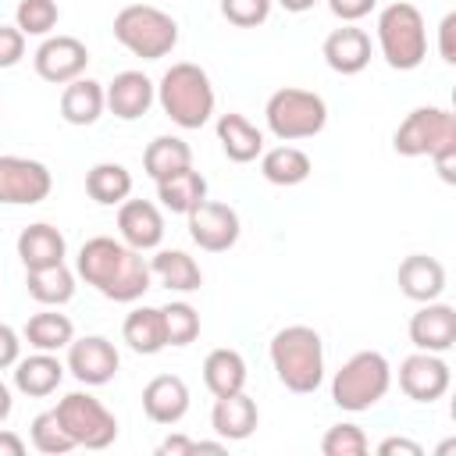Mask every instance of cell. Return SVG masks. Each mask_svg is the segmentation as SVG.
I'll list each match as a JSON object with an SVG mask.
<instances>
[{"mask_svg": "<svg viewBox=\"0 0 456 456\" xmlns=\"http://www.w3.org/2000/svg\"><path fill=\"white\" fill-rule=\"evenodd\" d=\"M75 274L114 303L142 299L150 289V278H153L142 253L110 235H93L82 242V249L75 256Z\"/></svg>", "mask_w": 456, "mask_h": 456, "instance_id": "cell-1", "label": "cell"}, {"mask_svg": "<svg viewBox=\"0 0 456 456\" xmlns=\"http://www.w3.org/2000/svg\"><path fill=\"white\" fill-rule=\"evenodd\" d=\"M271 367L289 392H317L324 381V342L306 324H289L271 338Z\"/></svg>", "mask_w": 456, "mask_h": 456, "instance_id": "cell-2", "label": "cell"}, {"mask_svg": "<svg viewBox=\"0 0 456 456\" xmlns=\"http://www.w3.org/2000/svg\"><path fill=\"white\" fill-rule=\"evenodd\" d=\"M157 100L164 107V114L178 125V128H203L214 114V86L210 75L192 64V61H178L160 75L157 86Z\"/></svg>", "mask_w": 456, "mask_h": 456, "instance_id": "cell-3", "label": "cell"}, {"mask_svg": "<svg viewBox=\"0 0 456 456\" xmlns=\"http://www.w3.org/2000/svg\"><path fill=\"white\" fill-rule=\"evenodd\" d=\"M392 388V367L378 349H360L353 353L331 378V399L338 410L363 413L385 399Z\"/></svg>", "mask_w": 456, "mask_h": 456, "instance_id": "cell-4", "label": "cell"}, {"mask_svg": "<svg viewBox=\"0 0 456 456\" xmlns=\"http://www.w3.org/2000/svg\"><path fill=\"white\" fill-rule=\"evenodd\" d=\"M378 46H381V57L388 61V68H395V71L420 68L424 57H428L424 14L406 0H395V4L381 7V14H378Z\"/></svg>", "mask_w": 456, "mask_h": 456, "instance_id": "cell-5", "label": "cell"}, {"mask_svg": "<svg viewBox=\"0 0 456 456\" xmlns=\"http://www.w3.org/2000/svg\"><path fill=\"white\" fill-rule=\"evenodd\" d=\"M114 39L142 61H160L178 43V21L160 7L128 4L114 14Z\"/></svg>", "mask_w": 456, "mask_h": 456, "instance_id": "cell-6", "label": "cell"}, {"mask_svg": "<svg viewBox=\"0 0 456 456\" xmlns=\"http://www.w3.org/2000/svg\"><path fill=\"white\" fill-rule=\"evenodd\" d=\"M264 118H267L271 135L281 139V142L314 139L328 125V103H324V96H317L310 89L285 86V89L271 93V100L264 107Z\"/></svg>", "mask_w": 456, "mask_h": 456, "instance_id": "cell-7", "label": "cell"}, {"mask_svg": "<svg viewBox=\"0 0 456 456\" xmlns=\"http://www.w3.org/2000/svg\"><path fill=\"white\" fill-rule=\"evenodd\" d=\"M392 146L399 157H435L449 146H456V118L449 107H417L403 118V125L392 135Z\"/></svg>", "mask_w": 456, "mask_h": 456, "instance_id": "cell-8", "label": "cell"}, {"mask_svg": "<svg viewBox=\"0 0 456 456\" xmlns=\"http://www.w3.org/2000/svg\"><path fill=\"white\" fill-rule=\"evenodd\" d=\"M53 410H57L64 431L71 435L75 449L78 445H86V449H107L118 438V417L96 395H89V392H68Z\"/></svg>", "mask_w": 456, "mask_h": 456, "instance_id": "cell-9", "label": "cell"}, {"mask_svg": "<svg viewBox=\"0 0 456 456\" xmlns=\"http://www.w3.org/2000/svg\"><path fill=\"white\" fill-rule=\"evenodd\" d=\"M50 189H53V175L43 160L14 157V153L0 157V203L32 207V203H43Z\"/></svg>", "mask_w": 456, "mask_h": 456, "instance_id": "cell-10", "label": "cell"}, {"mask_svg": "<svg viewBox=\"0 0 456 456\" xmlns=\"http://www.w3.org/2000/svg\"><path fill=\"white\" fill-rule=\"evenodd\" d=\"M189 235L200 249L207 253H224L239 242V214L228 207V203H217V200H203L200 207H192L189 214Z\"/></svg>", "mask_w": 456, "mask_h": 456, "instance_id": "cell-11", "label": "cell"}, {"mask_svg": "<svg viewBox=\"0 0 456 456\" xmlns=\"http://www.w3.org/2000/svg\"><path fill=\"white\" fill-rule=\"evenodd\" d=\"M32 64H36V75H39L43 82L68 86V82L82 78V71H86V64H89V50H86V43L75 39V36H50V39L39 43Z\"/></svg>", "mask_w": 456, "mask_h": 456, "instance_id": "cell-12", "label": "cell"}, {"mask_svg": "<svg viewBox=\"0 0 456 456\" xmlns=\"http://www.w3.org/2000/svg\"><path fill=\"white\" fill-rule=\"evenodd\" d=\"M449 385H452V370L438 353L417 349L413 356H406L399 363V388L413 403H435L449 392Z\"/></svg>", "mask_w": 456, "mask_h": 456, "instance_id": "cell-13", "label": "cell"}, {"mask_svg": "<svg viewBox=\"0 0 456 456\" xmlns=\"http://www.w3.org/2000/svg\"><path fill=\"white\" fill-rule=\"evenodd\" d=\"M121 367V356L110 338L103 335H86L68 342V370L82 385H107Z\"/></svg>", "mask_w": 456, "mask_h": 456, "instance_id": "cell-14", "label": "cell"}, {"mask_svg": "<svg viewBox=\"0 0 456 456\" xmlns=\"http://www.w3.org/2000/svg\"><path fill=\"white\" fill-rule=\"evenodd\" d=\"M410 342L424 353H445L456 342V310L449 303H420V310L410 317Z\"/></svg>", "mask_w": 456, "mask_h": 456, "instance_id": "cell-15", "label": "cell"}, {"mask_svg": "<svg viewBox=\"0 0 456 456\" xmlns=\"http://www.w3.org/2000/svg\"><path fill=\"white\" fill-rule=\"evenodd\" d=\"M118 232H121V242H128L139 253L157 249L164 239V214L150 200H125L118 203Z\"/></svg>", "mask_w": 456, "mask_h": 456, "instance_id": "cell-16", "label": "cell"}, {"mask_svg": "<svg viewBox=\"0 0 456 456\" xmlns=\"http://www.w3.org/2000/svg\"><path fill=\"white\" fill-rule=\"evenodd\" d=\"M103 96H107V107H110L114 118L135 121L153 107L157 86L142 71H121V75H114V82L103 86Z\"/></svg>", "mask_w": 456, "mask_h": 456, "instance_id": "cell-17", "label": "cell"}, {"mask_svg": "<svg viewBox=\"0 0 456 456\" xmlns=\"http://www.w3.org/2000/svg\"><path fill=\"white\" fill-rule=\"evenodd\" d=\"M142 410L153 424H178L189 413V385L178 374H157L142 388Z\"/></svg>", "mask_w": 456, "mask_h": 456, "instance_id": "cell-18", "label": "cell"}, {"mask_svg": "<svg viewBox=\"0 0 456 456\" xmlns=\"http://www.w3.org/2000/svg\"><path fill=\"white\" fill-rule=\"evenodd\" d=\"M395 281H399V289H403L406 299L431 303V299H438L445 292V267L435 256H428V253H410L399 264Z\"/></svg>", "mask_w": 456, "mask_h": 456, "instance_id": "cell-19", "label": "cell"}, {"mask_svg": "<svg viewBox=\"0 0 456 456\" xmlns=\"http://www.w3.org/2000/svg\"><path fill=\"white\" fill-rule=\"evenodd\" d=\"M324 64L338 75H360L370 64V36L356 25H342L324 39Z\"/></svg>", "mask_w": 456, "mask_h": 456, "instance_id": "cell-20", "label": "cell"}, {"mask_svg": "<svg viewBox=\"0 0 456 456\" xmlns=\"http://www.w3.org/2000/svg\"><path fill=\"white\" fill-rule=\"evenodd\" d=\"M256 420H260V410H256V403L246 392L221 395L214 403V410H210V424L221 435V442H242V438H249L256 431Z\"/></svg>", "mask_w": 456, "mask_h": 456, "instance_id": "cell-21", "label": "cell"}, {"mask_svg": "<svg viewBox=\"0 0 456 456\" xmlns=\"http://www.w3.org/2000/svg\"><path fill=\"white\" fill-rule=\"evenodd\" d=\"M64 253H68L64 235L46 221H36V224L21 228V235H18V256H21L25 271L64 264Z\"/></svg>", "mask_w": 456, "mask_h": 456, "instance_id": "cell-22", "label": "cell"}, {"mask_svg": "<svg viewBox=\"0 0 456 456\" xmlns=\"http://www.w3.org/2000/svg\"><path fill=\"white\" fill-rule=\"evenodd\" d=\"M217 142H221L224 157L235 160V164H249V160H256L264 153V132L249 118L235 114V110L217 118Z\"/></svg>", "mask_w": 456, "mask_h": 456, "instance_id": "cell-23", "label": "cell"}, {"mask_svg": "<svg viewBox=\"0 0 456 456\" xmlns=\"http://www.w3.org/2000/svg\"><path fill=\"white\" fill-rule=\"evenodd\" d=\"M64 370H68V367H64L53 353H39V349H36L32 356H25V360L14 363V388H18L21 395L43 399V395L57 392Z\"/></svg>", "mask_w": 456, "mask_h": 456, "instance_id": "cell-24", "label": "cell"}, {"mask_svg": "<svg viewBox=\"0 0 456 456\" xmlns=\"http://www.w3.org/2000/svg\"><path fill=\"white\" fill-rule=\"evenodd\" d=\"M121 335H125L128 349L139 353V356L160 353V349L167 346V331H164V314H160V306H135V310L125 317Z\"/></svg>", "mask_w": 456, "mask_h": 456, "instance_id": "cell-25", "label": "cell"}, {"mask_svg": "<svg viewBox=\"0 0 456 456\" xmlns=\"http://www.w3.org/2000/svg\"><path fill=\"white\" fill-rule=\"evenodd\" d=\"M203 381L210 388L214 399L221 395H232V392H242L246 388V360L239 349H210L207 360H203Z\"/></svg>", "mask_w": 456, "mask_h": 456, "instance_id": "cell-26", "label": "cell"}, {"mask_svg": "<svg viewBox=\"0 0 456 456\" xmlns=\"http://www.w3.org/2000/svg\"><path fill=\"white\" fill-rule=\"evenodd\" d=\"M103 107H107L103 82L96 78H75L61 93V118L68 125H93L103 114Z\"/></svg>", "mask_w": 456, "mask_h": 456, "instance_id": "cell-27", "label": "cell"}, {"mask_svg": "<svg viewBox=\"0 0 456 456\" xmlns=\"http://www.w3.org/2000/svg\"><path fill=\"white\" fill-rule=\"evenodd\" d=\"M157 200L171 214H189L192 207H200L207 200V178L200 171H192V167L175 171V175L157 182Z\"/></svg>", "mask_w": 456, "mask_h": 456, "instance_id": "cell-28", "label": "cell"}, {"mask_svg": "<svg viewBox=\"0 0 456 456\" xmlns=\"http://www.w3.org/2000/svg\"><path fill=\"white\" fill-rule=\"evenodd\" d=\"M150 274H157L160 285L171 292H196L203 285V271L185 249H160L150 260Z\"/></svg>", "mask_w": 456, "mask_h": 456, "instance_id": "cell-29", "label": "cell"}, {"mask_svg": "<svg viewBox=\"0 0 456 456\" xmlns=\"http://www.w3.org/2000/svg\"><path fill=\"white\" fill-rule=\"evenodd\" d=\"M314 171L310 157L299 150V146H274L267 153H260V175L271 182V185H299L306 182Z\"/></svg>", "mask_w": 456, "mask_h": 456, "instance_id": "cell-30", "label": "cell"}, {"mask_svg": "<svg viewBox=\"0 0 456 456\" xmlns=\"http://www.w3.org/2000/svg\"><path fill=\"white\" fill-rule=\"evenodd\" d=\"M25 342L39 353H57V349H68V342L75 338V324L71 317L57 314V310H39L25 321Z\"/></svg>", "mask_w": 456, "mask_h": 456, "instance_id": "cell-31", "label": "cell"}, {"mask_svg": "<svg viewBox=\"0 0 456 456\" xmlns=\"http://www.w3.org/2000/svg\"><path fill=\"white\" fill-rule=\"evenodd\" d=\"M86 192L100 203V207H118L132 196V175L125 164H114V160H103V164H93L89 175H86Z\"/></svg>", "mask_w": 456, "mask_h": 456, "instance_id": "cell-32", "label": "cell"}, {"mask_svg": "<svg viewBox=\"0 0 456 456\" xmlns=\"http://www.w3.org/2000/svg\"><path fill=\"white\" fill-rule=\"evenodd\" d=\"M142 167H146V175H150L153 182H160V178H167V175H175V171L192 167V150H189V142L178 139V135H157V139L146 146V153H142Z\"/></svg>", "mask_w": 456, "mask_h": 456, "instance_id": "cell-33", "label": "cell"}, {"mask_svg": "<svg viewBox=\"0 0 456 456\" xmlns=\"http://www.w3.org/2000/svg\"><path fill=\"white\" fill-rule=\"evenodd\" d=\"M25 285H28V296L43 306H61L75 296V274L68 271V264L25 271Z\"/></svg>", "mask_w": 456, "mask_h": 456, "instance_id": "cell-34", "label": "cell"}, {"mask_svg": "<svg viewBox=\"0 0 456 456\" xmlns=\"http://www.w3.org/2000/svg\"><path fill=\"white\" fill-rule=\"evenodd\" d=\"M28 435H32V445H36L39 452H46V456H61V452H71V449H75V442H71V435L64 431L57 410L36 413Z\"/></svg>", "mask_w": 456, "mask_h": 456, "instance_id": "cell-35", "label": "cell"}, {"mask_svg": "<svg viewBox=\"0 0 456 456\" xmlns=\"http://www.w3.org/2000/svg\"><path fill=\"white\" fill-rule=\"evenodd\" d=\"M57 21H61L57 0H21L14 11V25L25 36H50Z\"/></svg>", "mask_w": 456, "mask_h": 456, "instance_id": "cell-36", "label": "cell"}, {"mask_svg": "<svg viewBox=\"0 0 456 456\" xmlns=\"http://www.w3.org/2000/svg\"><path fill=\"white\" fill-rule=\"evenodd\" d=\"M160 314H164L167 346H189V342H196V335H200V314H196V306H189V303H167V306H160Z\"/></svg>", "mask_w": 456, "mask_h": 456, "instance_id": "cell-37", "label": "cell"}, {"mask_svg": "<svg viewBox=\"0 0 456 456\" xmlns=\"http://www.w3.org/2000/svg\"><path fill=\"white\" fill-rule=\"evenodd\" d=\"M324 456H363L367 452V435L356 424H331L321 438Z\"/></svg>", "mask_w": 456, "mask_h": 456, "instance_id": "cell-38", "label": "cell"}, {"mask_svg": "<svg viewBox=\"0 0 456 456\" xmlns=\"http://www.w3.org/2000/svg\"><path fill=\"white\" fill-rule=\"evenodd\" d=\"M221 14L239 28H256L271 14V0H221Z\"/></svg>", "mask_w": 456, "mask_h": 456, "instance_id": "cell-39", "label": "cell"}, {"mask_svg": "<svg viewBox=\"0 0 456 456\" xmlns=\"http://www.w3.org/2000/svg\"><path fill=\"white\" fill-rule=\"evenodd\" d=\"M25 39L18 25H0V68H14L25 57Z\"/></svg>", "mask_w": 456, "mask_h": 456, "instance_id": "cell-40", "label": "cell"}, {"mask_svg": "<svg viewBox=\"0 0 456 456\" xmlns=\"http://www.w3.org/2000/svg\"><path fill=\"white\" fill-rule=\"evenodd\" d=\"M374 4H378V0H328L331 14H335L338 21H346V25H353V21L367 18V14L374 11Z\"/></svg>", "mask_w": 456, "mask_h": 456, "instance_id": "cell-41", "label": "cell"}, {"mask_svg": "<svg viewBox=\"0 0 456 456\" xmlns=\"http://www.w3.org/2000/svg\"><path fill=\"white\" fill-rule=\"evenodd\" d=\"M18 353H21V338L11 324H0V370L4 367H14L18 363Z\"/></svg>", "mask_w": 456, "mask_h": 456, "instance_id": "cell-42", "label": "cell"}, {"mask_svg": "<svg viewBox=\"0 0 456 456\" xmlns=\"http://www.w3.org/2000/svg\"><path fill=\"white\" fill-rule=\"evenodd\" d=\"M160 456H185V452H196V438H185V435H167L160 445H157Z\"/></svg>", "mask_w": 456, "mask_h": 456, "instance_id": "cell-43", "label": "cell"}, {"mask_svg": "<svg viewBox=\"0 0 456 456\" xmlns=\"http://www.w3.org/2000/svg\"><path fill=\"white\" fill-rule=\"evenodd\" d=\"M452 28H456V14H445L442 18V25H438V46H442V61H456V50H452Z\"/></svg>", "mask_w": 456, "mask_h": 456, "instance_id": "cell-44", "label": "cell"}, {"mask_svg": "<svg viewBox=\"0 0 456 456\" xmlns=\"http://www.w3.org/2000/svg\"><path fill=\"white\" fill-rule=\"evenodd\" d=\"M378 452H381V456H395V452H403V456H420L424 449H420L417 442H410V438H385V442L378 445Z\"/></svg>", "mask_w": 456, "mask_h": 456, "instance_id": "cell-45", "label": "cell"}, {"mask_svg": "<svg viewBox=\"0 0 456 456\" xmlns=\"http://www.w3.org/2000/svg\"><path fill=\"white\" fill-rule=\"evenodd\" d=\"M431 160H435V167H438V175H442L445 182H456V171H452V167H456V146H449V150L435 153Z\"/></svg>", "mask_w": 456, "mask_h": 456, "instance_id": "cell-46", "label": "cell"}, {"mask_svg": "<svg viewBox=\"0 0 456 456\" xmlns=\"http://www.w3.org/2000/svg\"><path fill=\"white\" fill-rule=\"evenodd\" d=\"M21 452H25V442L14 431H0V456H21Z\"/></svg>", "mask_w": 456, "mask_h": 456, "instance_id": "cell-47", "label": "cell"}, {"mask_svg": "<svg viewBox=\"0 0 456 456\" xmlns=\"http://www.w3.org/2000/svg\"><path fill=\"white\" fill-rule=\"evenodd\" d=\"M11 406H14V399H11V388L0 381V424L11 417Z\"/></svg>", "mask_w": 456, "mask_h": 456, "instance_id": "cell-48", "label": "cell"}, {"mask_svg": "<svg viewBox=\"0 0 456 456\" xmlns=\"http://www.w3.org/2000/svg\"><path fill=\"white\" fill-rule=\"evenodd\" d=\"M285 11H292V14H303V11H310L317 0H278Z\"/></svg>", "mask_w": 456, "mask_h": 456, "instance_id": "cell-49", "label": "cell"}]
</instances>
